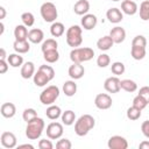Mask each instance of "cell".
Returning a JSON list of instances; mask_svg holds the SVG:
<instances>
[{"instance_id": "1", "label": "cell", "mask_w": 149, "mask_h": 149, "mask_svg": "<svg viewBox=\"0 0 149 149\" xmlns=\"http://www.w3.org/2000/svg\"><path fill=\"white\" fill-rule=\"evenodd\" d=\"M95 126V120L90 114H84L74 122V133L78 136H85Z\"/></svg>"}, {"instance_id": "2", "label": "cell", "mask_w": 149, "mask_h": 149, "mask_svg": "<svg viewBox=\"0 0 149 149\" xmlns=\"http://www.w3.org/2000/svg\"><path fill=\"white\" fill-rule=\"evenodd\" d=\"M45 123L44 120L42 118H35L31 121L27 122V127H26V136L29 140H37L41 137L43 130H44Z\"/></svg>"}, {"instance_id": "3", "label": "cell", "mask_w": 149, "mask_h": 149, "mask_svg": "<svg viewBox=\"0 0 149 149\" xmlns=\"http://www.w3.org/2000/svg\"><path fill=\"white\" fill-rule=\"evenodd\" d=\"M94 56V50L88 48V47H83V48H73L70 52V59L72 63H84L88 62L93 58Z\"/></svg>"}, {"instance_id": "4", "label": "cell", "mask_w": 149, "mask_h": 149, "mask_svg": "<svg viewBox=\"0 0 149 149\" xmlns=\"http://www.w3.org/2000/svg\"><path fill=\"white\" fill-rule=\"evenodd\" d=\"M83 28L77 26V24H73L71 26L68 30H66V34H65V38H66V43L72 47V48H78L81 43H83Z\"/></svg>"}, {"instance_id": "5", "label": "cell", "mask_w": 149, "mask_h": 149, "mask_svg": "<svg viewBox=\"0 0 149 149\" xmlns=\"http://www.w3.org/2000/svg\"><path fill=\"white\" fill-rule=\"evenodd\" d=\"M58 97H59V88L56 85H50L41 92L40 101L45 106H50L57 100Z\"/></svg>"}, {"instance_id": "6", "label": "cell", "mask_w": 149, "mask_h": 149, "mask_svg": "<svg viewBox=\"0 0 149 149\" xmlns=\"http://www.w3.org/2000/svg\"><path fill=\"white\" fill-rule=\"evenodd\" d=\"M40 13H41V16L42 19L45 21V22H55L57 16H58V12H57V8L55 6V3L50 2V1H47L44 3H42L41 8H40Z\"/></svg>"}, {"instance_id": "7", "label": "cell", "mask_w": 149, "mask_h": 149, "mask_svg": "<svg viewBox=\"0 0 149 149\" xmlns=\"http://www.w3.org/2000/svg\"><path fill=\"white\" fill-rule=\"evenodd\" d=\"M47 136L50 139V140H58L62 137L63 135V125L59 123V122H50L48 126H47Z\"/></svg>"}, {"instance_id": "8", "label": "cell", "mask_w": 149, "mask_h": 149, "mask_svg": "<svg viewBox=\"0 0 149 149\" xmlns=\"http://www.w3.org/2000/svg\"><path fill=\"white\" fill-rule=\"evenodd\" d=\"M112 104H113L112 98L107 93H99L94 98V105L99 109H108L111 108Z\"/></svg>"}, {"instance_id": "9", "label": "cell", "mask_w": 149, "mask_h": 149, "mask_svg": "<svg viewBox=\"0 0 149 149\" xmlns=\"http://www.w3.org/2000/svg\"><path fill=\"white\" fill-rule=\"evenodd\" d=\"M107 146L109 149H127L128 142L127 140L121 135H113L109 137Z\"/></svg>"}, {"instance_id": "10", "label": "cell", "mask_w": 149, "mask_h": 149, "mask_svg": "<svg viewBox=\"0 0 149 149\" xmlns=\"http://www.w3.org/2000/svg\"><path fill=\"white\" fill-rule=\"evenodd\" d=\"M0 142H1V146L2 147L7 148V149H12V148H15L16 147L17 139L14 135V133H12V132H3L1 134Z\"/></svg>"}, {"instance_id": "11", "label": "cell", "mask_w": 149, "mask_h": 149, "mask_svg": "<svg viewBox=\"0 0 149 149\" xmlns=\"http://www.w3.org/2000/svg\"><path fill=\"white\" fill-rule=\"evenodd\" d=\"M120 79L118 78V76H114V77H108L105 83H104V88L108 92V93H118L120 90H121V86H120Z\"/></svg>"}, {"instance_id": "12", "label": "cell", "mask_w": 149, "mask_h": 149, "mask_svg": "<svg viewBox=\"0 0 149 149\" xmlns=\"http://www.w3.org/2000/svg\"><path fill=\"white\" fill-rule=\"evenodd\" d=\"M98 23V19L94 14H85L83 15L81 20H80V24L81 28H84L85 30H92Z\"/></svg>"}, {"instance_id": "13", "label": "cell", "mask_w": 149, "mask_h": 149, "mask_svg": "<svg viewBox=\"0 0 149 149\" xmlns=\"http://www.w3.org/2000/svg\"><path fill=\"white\" fill-rule=\"evenodd\" d=\"M68 73L73 80H77L84 76L85 69L81 65V63H72V65H70V68L68 70Z\"/></svg>"}, {"instance_id": "14", "label": "cell", "mask_w": 149, "mask_h": 149, "mask_svg": "<svg viewBox=\"0 0 149 149\" xmlns=\"http://www.w3.org/2000/svg\"><path fill=\"white\" fill-rule=\"evenodd\" d=\"M109 36L112 37V40L114 41V43L120 44V43H122V42L125 41V38H126V30H125L122 27L116 26V27H114V28L111 29Z\"/></svg>"}, {"instance_id": "15", "label": "cell", "mask_w": 149, "mask_h": 149, "mask_svg": "<svg viewBox=\"0 0 149 149\" xmlns=\"http://www.w3.org/2000/svg\"><path fill=\"white\" fill-rule=\"evenodd\" d=\"M106 17L111 23H119V22L122 21L123 14H122V10H120L119 8L113 7V8H109L106 12Z\"/></svg>"}, {"instance_id": "16", "label": "cell", "mask_w": 149, "mask_h": 149, "mask_svg": "<svg viewBox=\"0 0 149 149\" xmlns=\"http://www.w3.org/2000/svg\"><path fill=\"white\" fill-rule=\"evenodd\" d=\"M121 10L127 15H134L137 13L139 7L134 0H123L121 2Z\"/></svg>"}, {"instance_id": "17", "label": "cell", "mask_w": 149, "mask_h": 149, "mask_svg": "<svg viewBox=\"0 0 149 149\" xmlns=\"http://www.w3.org/2000/svg\"><path fill=\"white\" fill-rule=\"evenodd\" d=\"M43 38H44V33L40 28H33L28 33V41L34 43V44L41 43L43 41Z\"/></svg>"}, {"instance_id": "18", "label": "cell", "mask_w": 149, "mask_h": 149, "mask_svg": "<svg viewBox=\"0 0 149 149\" xmlns=\"http://www.w3.org/2000/svg\"><path fill=\"white\" fill-rule=\"evenodd\" d=\"M20 73H21V77L23 79H29V78L34 77V74H35V65H34V63L33 62L23 63L22 66H21Z\"/></svg>"}, {"instance_id": "19", "label": "cell", "mask_w": 149, "mask_h": 149, "mask_svg": "<svg viewBox=\"0 0 149 149\" xmlns=\"http://www.w3.org/2000/svg\"><path fill=\"white\" fill-rule=\"evenodd\" d=\"M114 44V41L112 40V37L109 35H105L102 37H100L98 41H97V47L99 50L101 51H107L109 50Z\"/></svg>"}, {"instance_id": "20", "label": "cell", "mask_w": 149, "mask_h": 149, "mask_svg": "<svg viewBox=\"0 0 149 149\" xmlns=\"http://www.w3.org/2000/svg\"><path fill=\"white\" fill-rule=\"evenodd\" d=\"M0 112H1V115L6 119H10L15 115L16 113V107L13 102H5L1 105V108H0Z\"/></svg>"}, {"instance_id": "21", "label": "cell", "mask_w": 149, "mask_h": 149, "mask_svg": "<svg viewBox=\"0 0 149 149\" xmlns=\"http://www.w3.org/2000/svg\"><path fill=\"white\" fill-rule=\"evenodd\" d=\"M33 80H34V84L38 87H42V86H45L51 79L41 70H37L33 77Z\"/></svg>"}, {"instance_id": "22", "label": "cell", "mask_w": 149, "mask_h": 149, "mask_svg": "<svg viewBox=\"0 0 149 149\" xmlns=\"http://www.w3.org/2000/svg\"><path fill=\"white\" fill-rule=\"evenodd\" d=\"M90 10V2L87 0H78L73 6V12L77 15H85Z\"/></svg>"}, {"instance_id": "23", "label": "cell", "mask_w": 149, "mask_h": 149, "mask_svg": "<svg viewBox=\"0 0 149 149\" xmlns=\"http://www.w3.org/2000/svg\"><path fill=\"white\" fill-rule=\"evenodd\" d=\"M28 29L24 24H17L14 29V37L16 41H26L28 40Z\"/></svg>"}, {"instance_id": "24", "label": "cell", "mask_w": 149, "mask_h": 149, "mask_svg": "<svg viewBox=\"0 0 149 149\" xmlns=\"http://www.w3.org/2000/svg\"><path fill=\"white\" fill-rule=\"evenodd\" d=\"M62 90L66 97H73L77 92V84L74 83V80H66L63 84Z\"/></svg>"}, {"instance_id": "25", "label": "cell", "mask_w": 149, "mask_h": 149, "mask_svg": "<svg viewBox=\"0 0 149 149\" xmlns=\"http://www.w3.org/2000/svg\"><path fill=\"white\" fill-rule=\"evenodd\" d=\"M62 109H61V107L59 106H56V105H50L48 108H47V111H45V115H47V118L48 119H50V120H57L61 115H62Z\"/></svg>"}, {"instance_id": "26", "label": "cell", "mask_w": 149, "mask_h": 149, "mask_svg": "<svg viewBox=\"0 0 149 149\" xmlns=\"http://www.w3.org/2000/svg\"><path fill=\"white\" fill-rule=\"evenodd\" d=\"M13 48H14L15 52H17V54H26L29 51L30 44H29L28 40H26V41H16L15 40L13 43Z\"/></svg>"}, {"instance_id": "27", "label": "cell", "mask_w": 149, "mask_h": 149, "mask_svg": "<svg viewBox=\"0 0 149 149\" xmlns=\"http://www.w3.org/2000/svg\"><path fill=\"white\" fill-rule=\"evenodd\" d=\"M65 33V27L62 22H52L51 27H50V34L54 36V37H61L63 34Z\"/></svg>"}, {"instance_id": "28", "label": "cell", "mask_w": 149, "mask_h": 149, "mask_svg": "<svg viewBox=\"0 0 149 149\" xmlns=\"http://www.w3.org/2000/svg\"><path fill=\"white\" fill-rule=\"evenodd\" d=\"M7 62L10 66L19 68V66H22V64H23V57L21 56V54H17V52L10 54L7 57Z\"/></svg>"}, {"instance_id": "29", "label": "cell", "mask_w": 149, "mask_h": 149, "mask_svg": "<svg viewBox=\"0 0 149 149\" xmlns=\"http://www.w3.org/2000/svg\"><path fill=\"white\" fill-rule=\"evenodd\" d=\"M61 119H62V123H63V125H65V126H71V125H73L74 121H76V114H74L73 111L68 109V111H65V112L62 113Z\"/></svg>"}, {"instance_id": "30", "label": "cell", "mask_w": 149, "mask_h": 149, "mask_svg": "<svg viewBox=\"0 0 149 149\" xmlns=\"http://www.w3.org/2000/svg\"><path fill=\"white\" fill-rule=\"evenodd\" d=\"M43 58L47 63H56L58 59H59V52L57 49H54V50H48V51H44L43 52Z\"/></svg>"}, {"instance_id": "31", "label": "cell", "mask_w": 149, "mask_h": 149, "mask_svg": "<svg viewBox=\"0 0 149 149\" xmlns=\"http://www.w3.org/2000/svg\"><path fill=\"white\" fill-rule=\"evenodd\" d=\"M130 55L136 61L143 59L146 57V47H135V45H132Z\"/></svg>"}, {"instance_id": "32", "label": "cell", "mask_w": 149, "mask_h": 149, "mask_svg": "<svg viewBox=\"0 0 149 149\" xmlns=\"http://www.w3.org/2000/svg\"><path fill=\"white\" fill-rule=\"evenodd\" d=\"M120 86L122 90H125L126 92H135L137 90V84L132 80V79H123L120 81Z\"/></svg>"}, {"instance_id": "33", "label": "cell", "mask_w": 149, "mask_h": 149, "mask_svg": "<svg viewBox=\"0 0 149 149\" xmlns=\"http://www.w3.org/2000/svg\"><path fill=\"white\" fill-rule=\"evenodd\" d=\"M140 19L143 21H148L149 20V0H144L141 2L140 5Z\"/></svg>"}, {"instance_id": "34", "label": "cell", "mask_w": 149, "mask_h": 149, "mask_svg": "<svg viewBox=\"0 0 149 149\" xmlns=\"http://www.w3.org/2000/svg\"><path fill=\"white\" fill-rule=\"evenodd\" d=\"M57 47H58V43L55 38H47L45 41H43L41 49H42V52H44V51H48V50L57 49Z\"/></svg>"}, {"instance_id": "35", "label": "cell", "mask_w": 149, "mask_h": 149, "mask_svg": "<svg viewBox=\"0 0 149 149\" xmlns=\"http://www.w3.org/2000/svg\"><path fill=\"white\" fill-rule=\"evenodd\" d=\"M126 115H127V118H128L129 120H132V121H135V120L140 119V116H141V109L132 105V106H130V107L127 109V113H126Z\"/></svg>"}, {"instance_id": "36", "label": "cell", "mask_w": 149, "mask_h": 149, "mask_svg": "<svg viewBox=\"0 0 149 149\" xmlns=\"http://www.w3.org/2000/svg\"><path fill=\"white\" fill-rule=\"evenodd\" d=\"M21 21L26 27H31L35 23V16L30 12H24L21 15Z\"/></svg>"}, {"instance_id": "37", "label": "cell", "mask_w": 149, "mask_h": 149, "mask_svg": "<svg viewBox=\"0 0 149 149\" xmlns=\"http://www.w3.org/2000/svg\"><path fill=\"white\" fill-rule=\"evenodd\" d=\"M125 70H126L125 64L121 63V62H114V63H112V65H111V71H112V73L115 74V76L122 74V73L125 72Z\"/></svg>"}, {"instance_id": "38", "label": "cell", "mask_w": 149, "mask_h": 149, "mask_svg": "<svg viewBox=\"0 0 149 149\" xmlns=\"http://www.w3.org/2000/svg\"><path fill=\"white\" fill-rule=\"evenodd\" d=\"M109 64H111V58H109V56L107 54H101V55L98 56V58H97V65L99 68H106Z\"/></svg>"}, {"instance_id": "39", "label": "cell", "mask_w": 149, "mask_h": 149, "mask_svg": "<svg viewBox=\"0 0 149 149\" xmlns=\"http://www.w3.org/2000/svg\"><path fill=\"white\" fill-rule=\"evenodd\" d=\"M35 118H37V112L34 108H26L23 111V113H22V119L26 122H29Z\"/></svg>"}, {"instance_id": "40", "label": "cell", "mask_w": 149, "mask_h": 149, "mask_svg": "<svg viewBox=\"0 0 149 149\" xmlns=\"http://www.w3.org/2000/svg\"><path fill=\"white\" fill-rule=\"evenodd\" d=\"M147 105H148V102H147V100L143 98V97H141V95H136L134 99H133V106H135V107H137V108H140L141 111L143 109V108H146L147 107Z\"/></svg>"}, {"instance_id": "41", "label": "cell", "mask_w": 149, "mask_h": 149, "mask_svg": "<svg viewBox=\"0 0 149 149\" xmlns=\"http://www.w3.org/2000/svg\"><path fill=\"white\" fill-rule=\"evenodd\" d=\"M132 45L135 47H147V38L143 35H136L133 41H132Z\"/></svg>"}, {"instance_id": "42", "label": "cell", "mask_w": 149, "mask_h": 149, "mask_svg": "<svg viewBox=\"0 0 149 149\" xmlns=\"http://www.w3.org/2000/svg\"><path fill=\"white\" fill-rule=\"evenodd\" d=\"M38 70H41V71H43L51 80L55 78V70H54V68L52 66H50V65H47V64H43V65H40V68H38Z\"/></svg>"}, {"instance_id": "43", "label": "cell", "mask_w": 149, "mask_h": 149, "mask_svg": "<svg viewBox=\"0 0 149 149\" xmlns=\"http://www.w3.org/2000/svg\"><path fill=\"white\" fill-rule=\"evenodd\" d=\"M71 147H72V143L69 139H61L56 143L57 149H71Z\"/></svg>"}, {"instance_id": "44", "label": "cell", "mask_w": 149, "mask_h": 149, "mask_svg": "<svg viewBox=\"0 0 149 149\" xmlns=\"http://www.w3.org/2000/svg\"><path fill=\"white\" fill-rule=\"evenodd\" d=\"M38 148L40 149H52L54 148V144L50 140H47V139H42L40 140L38 142Z\"/></svg>"}, {"instance_id": "45", "label": "cell", "mask_w": 149, "mask_h": 149, "mask_svg": "<svg viewBox=\"0 0 149 149\" xmlns=\"http://www.w3.org/2000/svg\"><path fill=\"white\" fill-rule=\"evenodd\" d=\"M139 95L143 97L147 100V102L149 104V86H142L139 90Z\"/></svg>"}, {"instance_id": "46", "label": "cell", "mask_w": 149, "mask_h": 149, "mask_svg": "<svg viewBox=\"0 0 149 149\" xmlns=\"http://www.w3.org/2000/svg\"><path fill=\"white\" fill-rule=\"evenodd\" d=\"M141 132H142V134L147 139H149V120H146V121L142 122V125H141Z\"/></svg>"}, {"instance_id": "47", "label": "cell", "mask_w": 149, "mask_h": 149, "mask_svg": "<svg viewBox=\"0 0 149 149\" xmlns=\"http://www.w3.org/2000/svg\"><path fill=\"white\" fill-rule=\"evenodd\" d=\"M8 62L6 59H0V73H6L8 70Z\"/></svg>"}, {"instance_id": "48", "label": "cell", "mask_w": 149, "mask_h": 149, "mask_svg": "<svg viewBox=\"0 0 149 149\" xmlns=\"http://www.w3.org/2000/svg\"><path fill=\"white\" fill-rule=\"evenodd\" d=\"M139 148L140 149H149V141H142L139 144Z\"/></svg>"}, {"instance_id": "49", "label": "cell", "mask_w": 149, "mask_h": 149, "mask_svg": "<svg viewBox=\"0 0 149 149\" xmlns=\"http://www.w3.org/2000/svg\"><path fill=\"white\" fill-rule=\"evenodd\" d=\"M6 57H8L6 55V50L3 48H0V59H6Z\"/></svg>"}, {"instance_id": "50", "label": "cell", "mask_w": 149, "mask_h": 149, "mask_svg": "<svg viewBox=\"0 0 149 149\" xmlns=\"http://www.w3.org/2000/svg\"><path fill=\"white\" fill-rule=\"evenodd\" d=\"M5 16H6V9H5V7H0V20H2V19H5Z\"/></svg>"}, {"instance_id": "51", "label": "cell", "mask_w": 149, "mask_h": 149, "mask_svg": "<svg viewBox=\"0 0 149 149\" xmlns=\"http://www.w3.org/2000/svg\"><path fill=\"white\" fill-rule=\"evenodd\" d=\"M17 148H19V149H21V148H29V149H34V146L28 144V143H24V144H20V146H17Z\"/></svg>"}, {"instance_id": "52", "label": "cell", "mask_w": 149, "mask_h": 149, "mask_svg": "<svg viewBox=\"0 0 149 149\" xmlns=\"http://www.w3.org/2000/svg\"><path fill=\"white\" fill-rule=\"evenodd\" d=\"M0 35H2L3 34V30H5V26H3V23L2 22H0Z\"/></svg>"}, {"instance_id": "53", "label": "cell", "mask_w": 149, "mask_h": 149, "mask_svg": "<svg viewBox=\"0 0 149 149\" xmlns=\"http://www.w3.org/2000/svg\"><path fill=\"white\" fill-rule=\"evenodd\" d=\"M112 1H120V0H112Z\"/></svg>"}]
</instances>
